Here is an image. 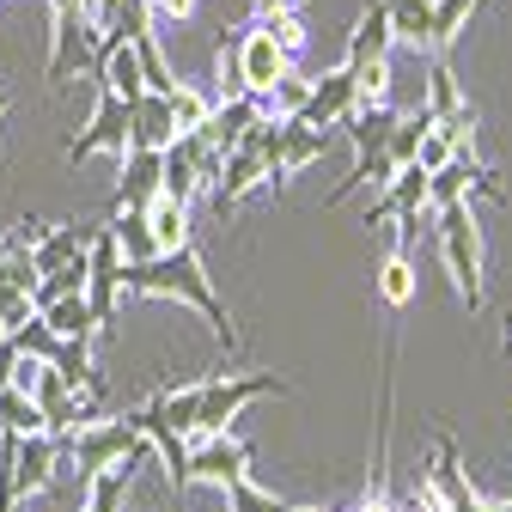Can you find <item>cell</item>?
<instances>
[{"mask_svg":"<svg viewBox=\"0 0 512 512\" xmlns=\"http://www.w3.org/2000/svg\"><path fill=\"white\" fill-rule=\"evenodd\" d=\"M98 153H116V159L128 153V98H116V92H98V110L86 122V135L68 141V165H86Z\"/></svg>","mask_w":512,"mask_h":512,"instance_id":"9","label":"cell"},{"mask_svg":"<svg viewBox=\"0 0 512 512\" xmlns=\"http://www.w3.org/2000/svg\"><path fill=\"white\" fill-rule=\"evenodd\" d=\"M122 293L128 299H183V305H196L208 317V330L220 348H238V330H232V317L214 293V275L202 269V256L196 244H177V250H159L147 256V263H122Z\"/></svg>","mask_w":512,"mask_h":512,"instance_id":"1","label":"cell"},{"mask_svg":"<svg viewBox=\"0 0 512 512\" xmlns=\"http://www.w3.org/2000/svg\"><path fill=\"white\" fill-rule=\"evenodd\" d=\"M482 189V196H494V202H506V189H500V177L464 147V153H452L439 171H427V208H452V202H470Z\"/></svg>","mask_w":512,"mask_h":512,"instance_id":"6","label":"cell"},{"mask_svg":"<svg viewBox=\"0 0 512 512\" xmlns=\"http://www.w3.org/2000/svg\"><path fill=\"white\" fill-rule=\"evenodd\" d=\"M165 104H171V122H177V135H183V128H202V122L214 116V98H208L202 86H189V80H177V86L165 92Z\"/></svg>","mask_w":512,"mask_h":512,"instance_id":"28","label":"cell"},{"mask_svg":"<svg viewBox=\"0 0 512 512\" xmlns=\"http://www.w3.org/2000/svg\"><path fill=\"white\" fill-rule=\"evenodd\" d=\"M0 342H7V324H0Z\"/></svg>","mask_w":512,"mask_h":512,"instance_id":"40","label":"cell"},{"mask_svg":"<svg viewBox=\"0 0 512 512\" xmlns=\"http://www.w3.org/2000/svg\"><path fill=\"white\" fill-rule=\"evenodd\" d=\"M427 494L445 506V512H470V506H482V494L470 488V470H464V458H458V439L452 433H439V445H433V458H427Z\"/></svg>","mask_w":512,"mask_h":512,"instance_id":"11","label":"cell"},{"mask_svg":"<svg viewBox=\"0 0 512 512\" xmlns=\"http://www.w3.org/2000/svg\"><path fill=\"white\" fill-rule=\"evenodd\" d=\"M147 220H153V244H159V250H177V244H189V208H183V202H171V196H153V202H147Z\"/></svg>","mask_w":512,"mask_h":512,"instance_id":"26","label":"cell"},{"mask_svg":"<svg viewBox=\"0 0 512 512\" xmlns=\"http://www.w3.org/2000/svg\"><path fill=\"white\" fill-rule=\"evenodd\" d=\"M0 116H7V86H0Z\"/></svg>","mask_w":512,"mask_h":512,"instance_id":"38","label":"cell"},{"mask_svg":"<svg viewBox=\"0 0 512 512\" xmlns=\"http://www.w3.org/2000/svg\"><path fill=\"white\" fill-rule=\"evenodd\" d=\"M500 512H512V500H500Z\"/></svg>","mask_w":512,"mask_h":512,"instance_id":"39","label":"cell"},{"mask_svg":"<svg viewBox=\"0 0 512 512\" xmlns=\"http://www.w3.org/2000/svg\"><path fill=\"white\" fill-rule=\"evenodd\" d=\"M354 104H360V86H354V68L342 61V68H330L324 80H311L299 122H311V128H336V122H342Z\"/></svg>","mask_w":512,"mask_h":512,"instance_id":"13","label":"cell"},{"mask_svg":"<svg viewBox=\"0 0 512 512\" xmlns=\"http://www.w3.org/2000/svg\"><path fill=\"white\" fill-rule=\"evenodd\" d=\"M256 25H263L287 55H299V49H305V19H299V7H287V0H275L269 13H256Z\"/></svg>","mask_w":512,"mask_h":512,"instance_id":"30","label":"cell"},{"mask_svg":"<svg viewBox=\"0 0 512 512\" xmlns=\"http://www.w3.org/2000/svg\"><path fill=\"white\" fill-rule=\"evenodd\" d=\"M159 177H165V153L128 147L122 153V183H116V208H147L159 196Z\"/></svg>","mask_w":512,"mask_h":512,"instance_id":"17","label":"cell"},{"mask_svg":"<svg viewBox=\"0 0 512 512\" xmlns=\"http://www.w3.org/2000/svg\"><path fill=\"white\" fill-rule=\"evenodd\" d=\"M0 433H49L37 397L19 391V384H7V391H0Z\"/></svg>","mask_w":512,"mask_h":512,"instance_id":"27","label":"cell"},{"mask_svg":"<svg viewBox=\"0 0 512 512\" xmlns=\"http://www.w3.org/2000/svg\"><path fill=\"white\" fill-rule=\"evenodd\" d=\"M147 13H165V19H189L196 0H147Z\"/></svg>","mask_w":512,"mask_h":512,"instance_id":"36","label":"cell"},{"mask_svg":"<svg viewBox=\"0 0 512 512\" xmlns=\"http://www.w3.org/2000/svg\"><path fill=\"white\" fill-rule=\"evenodd\" d=\"M378 299L391 305V311H409V299H415V263H409V250H391V256H384V269H378Z\"/></svg>","mask_w":512,"mask_h":512,"instance_id":"25","label":"cell"},{"mask_svg":"<svg viewBox=\"0 0 512 512\" xmlns=\"http://www.w3.org/2000/svg\"><path fill=\"white\" fill-rule=\"evenodd\" d=\"M177 141V122H171V104L159 92H141V98H128V147H153L165 153Z\"/></svg>","mask_w":512,"mask_h":512,"instance_id":"18","label":"cell"},{"mask_svg":"<svg viewBox=\"0 0 512 512\" xmlns=\"http://www.w3.org/2000/svg\"><path fill=\"white\" fill-rule=\"evenodd\" d=\"M92 232L98 226H49V232H19L25 244H31V269L37 275H49V269H68V263H80L86 256V244H92Z\"/></svg>","mask_w":512,"mask_h":512,"instance_id":"15","label":"cell"},{"mask_svg":"<svg viewBox=\"0 0 512 512\" xmlns=\"http://www.w3.org/2000/svg\"><path fill=\"white\" fill-rule=\"evenodd\" d=\"M506 354H512V317H506Z\"/></svg>","mask_w":512,"mask_h":512,"instance_id":"37","label":"cell"},{"mask_svg":"<svg viewBox=\"0 0 512 512\" xmlns=\"http://www.w3.org/2000/svg\"><path fill=\"white\" fill-rule=\"evenodd\" d=\"M354 86H360V104H391V55L360 61V68H354Z\"/></svg>","mask_w":512,"mask_h":512,"instance_id":"33","label":"cell"},{"mask_svg":"<svg viewBox=\"0 0 512 512\" xmlns=\"http://www.w3.org/2000/svg\"><path fill=\"white\" fill-rule=\"evenodd\" d=\"M391 43H397V31H391V7L384 0H366V13L354 19V31H348V68H360V61H378V55H391Z\"/></svg>","mask_w":512,"mask_h":512,"instance_id":"19","label":"cell"},{"mask_svg":"<svg viewBox=\"0 0 512 512\" xmlns=\"http://www.w3.org/2000/svg\"><path fill=\"white\" fill-rule=\"evenodd\" d=\"M263 122V98H250V92H232L226 104H214V116L202 122V135H208V147H220V153H232V147H244V135Z\"/></svg>","mask_w":512,"mask_h":512,"instance_id":"16","label":"cell"},{"mask_svg":"<svg viewBox=\"0 0 512 512\" xmlns=\"http://www.w3.org/2000/svg\"><path fill=\"white\" fill-rule=\"evenodd\" d=\"M384 7H391V31H397V43L427 49V19H433V0H384Z\"/></svg>","mask_w":512,"mask_h":512,"instance_id":"29","label":"cell"},{"mask_svg":"<svg viewBox=\"0 0 512 512\" xmlns=\"http://www.w3.org/2000/svg\"><path fill=\"white\" fill-rule=\"evenodd\" d=\"M476 13H482V0H433V19H427V49H433V55H445V49L458 43V31H464Z\"/></svg>","mask_w":512,"mask_h":512,"instance_id":"23","label":"cell"},{"mask_svg":"<svg viewBox=\"0 0 512 512\" xmlns=\"http://www.w3.org/2000/svg\"><path fill=\"white\" fill-rule=\"evenodd\" d=\"M116 299H122V244H116L110 226H98L92 244H86V305H92V324L98 330H110Z\"/></svg>","mask_w":512,"mask_h":512,"instance_id":"5","label":"cell"},{"mask_svg":"<svg viewBox=\"0 0 512 512\" xmlns=\"http://www.w3.org/2000/svg\"><path fill=\"white\" fill-rule=\"evenodd\" d=\"M256 397H287V384L275 372H250V378H202V409H196V433H226L244 403Z\"/></svg>","mask_w":512,"mask_h":512,"instance_id":"4","label":"cell"},{"mask_svg":"<svg viewBox=\"0 0 512 512\" xmlns=\"http://www.w3.org/2000/svg\"><path fill=\"white\" fill-rule=\"evenodd\" d=\"M281 74H293V55L263 31V25H250L244 37H238V92H250V98H263Z\"/></svg>","mask_w":512,"mask_h":512,"instance_id":"10","label":"cell"},{"mask_svg":"<svg viewBox=\"0 0 512 512\" xmlns=\"http://www.w3.org/2000/svg\"><path fill=\"white\" fill-rule=\"evenodd\" d=\"M452 153H464V147H458L452 135H445L439 122H427V135H421V147H415V165H421V171H439Z\"/></svg>","mask_w":512,"mask_h":512,"instance_id":"34","label":"cell"},{"mask_svg":"<svg viewBox=\"0 0 512 512\" xmlns=\"http://www.w3.org/2000/svg\"><path fill=\"white\" fill-rule=\"evenodd\" d=\"M256 183H269V171H263V153L244 141V147H232V153L220 159V177L208 183V189H214V208H220V214H232Z\"/></svg>","mask_w":512,"mask_h":512,"instance_id":"14","label":"cell"},{"mask_svg":"<svg viewBox=\"0 0 512 512\" xmlns=\"http://www.w3.org/2000/svg\"><path fill=\"white\" fill-rule=\"evenodd\" d=\"M189 439H196V445H189V464H183L189 488H196V482L226 488L232 476H250V445L244 439H232V433H189Z\"/></svg>","mask_w":512,"mask_h":512,"instance_id":"7","label":"cell"},{"mask_svg":"<svg viewBox=\"0 0 512 512\" xmlns=\"http://www.w3.org/2000/svg\"><path fill=\"white\" fill-rule=\"evenodd\" d=\"M31 397H37V409H43V427L55 433V439H68L74 427H86L98 409L92 403H80V391H74V384L68 378H61L49 360H37V378H31Z\"/></svg>","mask_w":512,"mask_h":512,"instance_id":"8","label":"cell"},{"mask_svg":"<svg viewBox=\"0 0 512 512\" xmlns=\"http://www.w3.org/2000/svg\"><path fill=\"white\" fill-rule=\"evenodd\" d=\"M61 458H74L80 464V482H92L98 470H110V464H128L135 470L141 458H147V433H141V421L135 415H92L86 427H74L68 439H61Z\"/></svg>","mask_w":512,"mask_h":512,"instance_id":"2","label":"cell"},{"mask_svg":"<svg viewBox=\"0 0 512 512\" xmlns=\"http://www.w3.org/2000/svg\"><path fill=\"white\" fill-rule=\"evenodd\" d=\"M61 378H68L74 384V391H86V397H104V378L92 372V342H68V336H61V354L49 360Z\"/></svg>","mask_w":512,"mask_h":512,"instance_id":"24","label":"cell"},{"mask_svg":"<svg viewBox=\"0 0 512 512\" xmlns=\"http://www.w3.org/2000/svg\"><path fill=\"white\" fill-rule=\"evenodd\" d=\"M19 360H25V354H19V342L7 336V342H0V391H7V384L19 378Z\"/></svg>","mask_w":512,"mask_h":512,"instance_id":"35","label":"cell"},{"mask_svg":"<svg viewBox=\"0 0 512 512\" xmlns=\"http://www.w3.org/2000/svg\"><path fill=\"white\" fill-rule=\"evenodd\" d=\"M104 226H110V232H116V244H122V263H147V256H159L147 208H110V220H104Z\"/></svg>","mask_w":512,"mask_h":512,"instance_id":"21","label":"cell"},{"mask_svg":"<svg viewBox=\"0 0 512 512\" xmlns=\"http://www.w3.org/2000/svg\"><path fill=\"white\" fill-rule=\"evenodd\" d=\"M439 214V256H445V275H452L458 299L476 311L482 305V232H476V214L470 202H452V208H433Z\"/></svg>","mask_w":512,"mask_h":512,"instance_id":"3","label":"cell"},{"mask_svg":"<svg viewBox=\"0 0 512 512\" xmlns=\"http://www.w3.org/2000/svg\"><path fill=\"white\" fill-rule=\"evenodd\" d=\"M135 55H141V86L165 98V92L177 86V74L165 68V55H159V37H153V31H147V37H135Z\"/></svg>","mask_w":512,"mask_h":512,"instance_id":"32","label":"cell"},{"mask_svg":"<svg viewBox=\"0 0 512 512\" xmlns=\"http://www.w3.org/2000/svg\"><path fill=\"white\" fill-rule=\"evenodd\" d=\"M37 311H43V324H49L55 336H68V342H92V336H98L86 293H61V299H49V305H37Z\"/></svg>","mask_w":512,"mask_h":512,"instance_id":"22","label":"cell"},{"mask_svg":"<svg viewBox=\"0 0 512 512\" xmlns=\"http://www.w3.org/2000/svg\"><path fill=\"white\" fill-rule=\"evenodd\" d=\"M55 470H61V439L55 433H19V452H13V488H19V500L49 494Z\"/></svg>","mask_w":512,"mask_h":512,"instance_id":"12","label":"cell"},{"mask_svg":"<svg viewBox=\"0 0 512 512\" xmlns=\"http://www.w3.org/2000/svg\"><path fill=\"white\" fill-rule=\"evenodd\" d=\"M226 506H232V512H293L299 500H281V494H269V488H256L250 476H232V482H226Z\"/></svg>","mask_w":512,"mask_h":512,"instance_id":"31","label":"cell"},{"mask_svg":"<svg viewBox=\"0 0 512 512\" xmlns=\"http://www.w3.org/2000/svg\"><path fill=\"white\" fill-rule=\"evenodd\" d=\"M427 116L433 122H458V116H476L470 110V98H464V86H458V74H452V61H445V55H433L427 61Z\"/></svg>","mask_w":512,"mask_h":512,"instance_id":"20","label":"cell"}]
</instances>
